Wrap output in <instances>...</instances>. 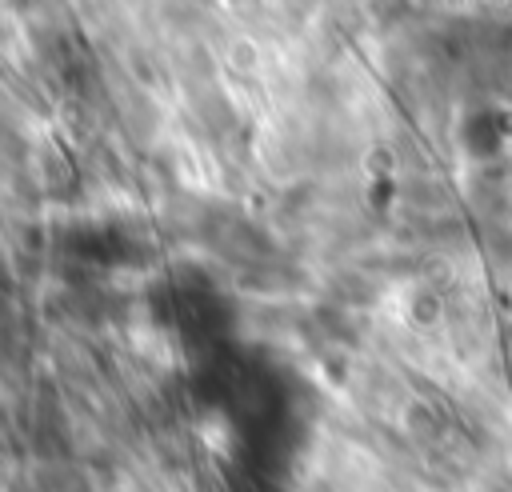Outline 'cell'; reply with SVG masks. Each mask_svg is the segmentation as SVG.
Here are the masks:
<instances>
[{
	"mask_svg": "<svg viewBox=\"0 0 512 492\" xmlns=\"http://www.w3.org/2000/svg\"><path fill=\"white\" fill-rule=\"evenodd\" d=\"M228 64H232L236 72L256 68V44H252V40H232V48H228Z\"/></svg>",
	"mask_w": 512,
	"mask_h": 492,
	"instance_id": "6da1fadb",
	"label": "cell"
}]
</instances>
